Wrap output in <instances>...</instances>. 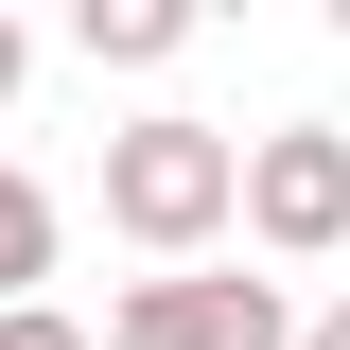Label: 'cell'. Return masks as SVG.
<instances>
[{
	"label": "cell",
	"mask_w": 350,
	"mask_h": 350,
	"mask_svg": "<svg viewBox=\"0 0 350 350\" xmlns=\"http://www.w3.org/2000/svg\"><path fill=\"white\" fill-rule=\"evenodd\" d=\"M105 228H123L140 262H211L228 228H245V140L228 123H193V105H158V123H123L105 140Z\"/></svg>",
	"instance_id": "obj_1"
},
{
	"label": "cell",
	"mask_w": 350,
	"mask_h": 350,
	"mask_svg": "<svg viewBox=\"0 0 350 350\" xmlns=\"http://www.w3.org/2000/svg\"><path fill=\"white\" fill-rule=\"evenodd\" d=\"M105 350H298V298L280 280H228V262H175V280H123L105 298Z\"/></svg>",
	"instance_id": "obj_2"
},
{
	"label": "cell",
	"mask_w": 350,
	"mask_h": 350,
	"mask_svg": "<svg viewBox=\"0 0 350 350\" xmlns=\"http://www.w3.org/2000/svg\"><path fill=\"white\" fill-rule=\"evenodd\" d=\"M245 245L262 262H333L350 245V140L333 123H262L245 140Z\"/></svg>",
	"instance_id": "obj_3"
},
{
	"label": "cell",
	"mask_w": 350,
	"mask_h": 350,
	"mask_svg": "<svg viewBox=\"0 0 350 350\" xmlns=\"http://www.w3.org/2000/svg\"><path fill=\"white\" fill-rule=\"evenodd\" d=\"M70 36H88V70H175L193 53V0H88Z\"/></svg>",
	"instance_id": "obj_4"
},
{
	"label": "cell",
	"mask_w": 350,
	"mask_h": 350,
	"mask_svg": "<svg viewBox=\"0 0 350 350\" xmlns=\"http://www.w3.org/2000/svg\"><path fill=\"white\" fill-rule=\"evenodd\" d=\"M53 245H70V228H53V193L18 158H0V315H36V280H53Z\"/></svg>",
	"instance_id": "obj_5"
},
{
	"label": "cell",
	"mask_w": 350,
	"mask_h": 350,
	"mask_svg": "<svg viewBox=\"0 0 350 350\" xmlns=\"http://www.w3.org/2000/svg\"><path fill=\"white\" fill-rule=\"evenodd\" d=\"M0 350H88V333H70V315L36 298V315H0Z\"/></svg>",
	"instance_id": "obj_6"
},
{
	"label": "cell",
	"mask_w": 350,
	"mask_h": 350,
	"mask_svg": "<svg viewBox=\"0 0 350 350\" xmlns=\"http://www.w3.org/2000/svg\"><path fill=\"white\" fill-rule=\"evenodd\" d=\"M18 70H36V36H18V18H0V105H18Z\"/></svg>",
	"instance_id": "obj_7"
},
{
	"label": "cell",
	"mask_w": 350,
	"mask_h": 350,
	"mask_svg": "<svg viewBox=\"0 0 350 350\" xmlns=\"http://www.w3.org/2000/svg\"><path fill=\"white\" fill-rule=\"evenodd\" d=\"M298 350H350V298H333V315H298Z\"/></svg>",
	"instance_id": "obj_8"
}]
</instances>
